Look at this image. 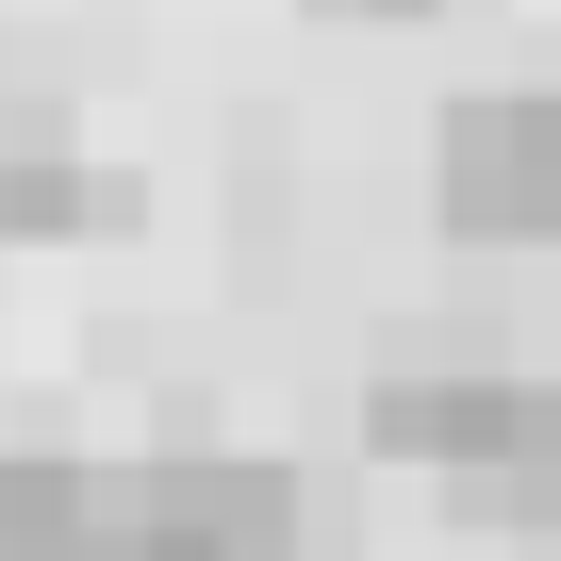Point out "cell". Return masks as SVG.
<instances>
[{
  "mask_svg": "<svg viewBox=\"0 0 561 561\" xmlns=\"http://www.w3.org/2000/svg\"><path fill=\"white\" fill-rule=\"evenodd\" d=\"M83 561H314V479L264 446H133L100 462Z\"/></svg>",
  "mask_w": 561,
  "mask_h": 561,
  "instance_id": "cell-1",
  "label": "cell"
},
{
  "mask_svg": "<svg viewBox=\"0 0 561 561\" xmlns=\"http://www.w3.org/2000/svg\"><path fill=\"white\" fill-rule=\"evenodd\" d=\"M446 248H561V83H462L430 116Z\"/></svg>",
  "mask_w": 561,
  "mask_h": 561,
  "instance_id": "cell-2",
  "label": "cell"
},
{
  "mask_svg": "<svg viewBox=\"0 0 561 561\" xmlns=\"http://www.w3.org/2000/svg\"><path fill=\"white\" fill-rule=\"evenodd\" d=\"M116 215H133V182L83 149V116H67L50 83H34V100L0 83V264H18V248H83V231H116Z\"/></svg>",
  "mask_w": 561,
  "mask_h": 561,
  "instance_id": "cell-3",
  "label": "cell"
},
{
  "mask_svg": "<svg viewBox=\"0 0 561 561\" xmlns=\"http://www.w3.org/2000/svg\"><path fill=\"white\" fill-rule=\"evenodd\" d=\"M83 528H100L83 446H0V561H83Z\"/></svg>",
  "mask_w": 561,
  "mask_h": 561,
  "instance_id": "cell-4",
  "label": "cell"
},
{
  "mask_svg": "<svg viewBox=\"0 0 561 561\" xmlns=\"http://www.w3.org/2000/svg\"><path fill=\"white\" fill-rule=\"evenodd\" d=\"M314 18H430V0H314Z\"/></svg>",
  "mask_w": 561,
  "mask_h": 561,
  "instance_id": "cell-5",
  "label": "cell"
}]
</instances>
